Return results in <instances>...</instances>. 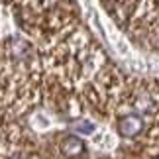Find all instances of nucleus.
Masks as SVG:
<instances>
[{
    "label": "nucleus",
    "mask_w": 159,
    "mask_h": 159,
    "mask_svg": "<svg viewBox=\"0 0 159 159\" xmlns=\"http://www.w3.org/2000/svg\"><path fill=\"white\" fill-rule=\"evenodd\" d=\"M118 134L122 138L130 139V138H136L143 132L145 128V122H143V116L138 114V112H132V114H126L118 120Z\"/></svg>",
    "instance_id": "f257e3e1"
},
{
    "label": "nucleus",
    "mask_w": 159,
    "mask_h": 159,
    "mask_svg": "<svg viewBox=\"0 0 159 159\" xmlns=\"http://www.w3.org/2000/svg\"><path fill=\"white\" fill-rule=\"evenodd\" d=\"M61 153L69 159H77V157L84 155V143L77 136H67L61 142Z\"/></svg>",
    "instance_id": "f03ea898"
},
{
    "label": "nucleus",
    "mask_w": 159,
    "mask_h": 159,
    "mask_svg": "<svg viewBox=\"0 0 159 159\" xmlns=\"http://www.w3.org/2000/svg\"><path fill=\"white\" fill-rule=\"evenodd\" d=\"M8 53H10V57L12 59H16V61H24L30 55V45L26 43L24 39H10L8 41Z\"/></svg>",
    "instance_id": "7ed1b4c3"
},
{
    "label": "nucleus",
    "mask_w": 159,
    "mask_h": 159,
    "mask_svg": "<svg viewBox=\"0 0 159 159\" xmlns=\"http://www.w3.org/2000/svg\"><path fill=\"white\" fill-rule=\"evenodd\" d=\"M75 130L77 132H81V134H93L94 132V124H90V122H77L75 124Z\"/></svg>",
    "instance_id": "20e7f679"
},
{
    "label": "nucleus",
    "mask_w": 159,
    "mask_h": 159,
    "mask_svg": "<svg viewBox=\"0 0 159 159\" xmlns=\"http://www.w3.org/2000/svg\"><path fill=\"white\" fill-rule=\"evenodd\" d=\"M12 159H26V157H24V155H14Z\"/></svg>",
    "instance_id": "39448f33"
}]
</instances>
